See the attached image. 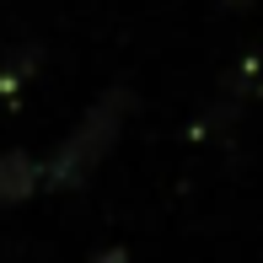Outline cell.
<instances>
[{
  "instance_id": "obj_2",
  "label": "cell",
  "mask_w": 263,
  "mask_h": 263,
  "mask_svg": "<svg viewBox=\"0 0 263 263\" xmlns=\"http://www.w3.org/2000/svg\"><path fill=\"white\" fill-rule=\"evenodd\" d=\"M32 188H38V161L22 156V151L0 156V204H11V199H27Z\"/></svg>"
},
{
  "instance_id": "obj_1",
  "label": "cell",
  "mask_w": 263,
  "mask_h": 263,
  "mask_svg": "<svg viewBox=\"0 0 263 263\" xmlns=\"http://www.w3.org/2000/svg\"><path fill=\"white\" fill-rule=\"evenodd\" d=\"M124 107H129V91H113V97H102V102L86 113V124L59 145V156H54V166H49V183H54V188L81 183V177L107 156V145L118 140V124H124Z\"/></svg>"
},
{
  "instance_id": "obj_3",
  "label": "cell",
  "mask_w": 263,
  "mask_h": 263,
  "mask_svg": "<svg viewBox=\"0 0 263 263\" xmlns=\"http://www.w3.org/2000/svg\"><path fill=\"white\" fill-rule=\"evenodd\" d=\"M91 263H129V253H124V247H107V253H97Z\"/></svg>"
}]
</instances>
